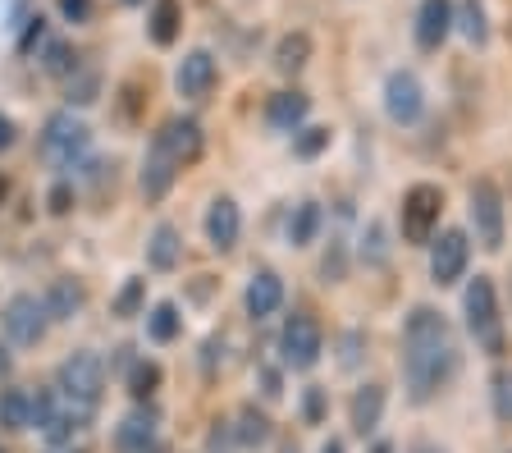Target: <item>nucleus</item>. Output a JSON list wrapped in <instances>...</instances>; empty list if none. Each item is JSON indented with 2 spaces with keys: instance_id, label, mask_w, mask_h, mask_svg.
Returning a JSON list of instances; mask_svg holds the SVG:
<instances>
[{
  "instance_id": "20e7f679",
  "label": "nucleus",
  "mask_w": 512,
  "mask_h": 453,
  "mask_svg": "<svg viewBox=\"0 0 512 453\" xmlns=\"http://www.w3.org/2000/svg\"><path fill=\"white\" fill-rule=\"evenodd\" d=\"M101 389H106V362L96 353H74L60 362V394L64 399L96 408L101 403Z\"/></svg>"
},
{
  "instance_id": "4c0bfd02",
  "label": "nucleus",
  "mask_w": 512,
  "mask_h": 453,
  "mask_svg": "<svg viewBox=\"0 0 512 453\" xmlns=\"http://www.w3.org/2000/svg\"><path fill=\"white\" fill-rule=\"evenodd\" d=\"M307 417H311V421L320 417V389H311V394H307Z\"/></svg>"
},
{
  "instance_id": "a19ab883",
  "label": "nucleus",
  "mask_w": 512,
  "mask_h": 453,
  "mask_svg": "<svg viewBox=\"0 0 512 453\" xmlns=\"http://www.w3.org/2000/svg\"><path fill=\"white\" fill-rule=\"evenodd\" d=\"M0 376H10V357L0 353Z\"/></svg>"
},
{
  "instance_id": "9b49d317",
  "label": "nucleus",
  "mask_w": 512,
  "mask_h": 453,
  "mask_svg": "<svg viewBox=\"0 0 512 453\" xmlns=\"http://www.w3.org/2000/svg\"><path fill=\"white\" fill-rule=\"evenodd\" d=\"M467 257H471V243L462 229H444L435 238V252H430V275L435 284H458L462 270H467Z\"/></svg>"
},
{
  "instance_id": "79ce46f5",
  "label": "nucleus",
  "mask_w": 512,
  "mask_h": 453,
  "mask_svg": "<svg viewBox=\"0 0 512 453\" xmlns=\"http://www.w3.org/2000/svg\"><path fill=\"white\" fill-rule=\"evenodd\" d=\"M371 453H394V444H375V449Z\"/></svg>"
},
{
  "instance_id": "ea45409f",
  "label": "nucleus",
  "mask_w": 512,
  "mask_h": 453,
  "mask_svg": "<svg viewBox=\"0 0 512 453\" xmlns=\"http://www.w3.org/2000/svg\"><path fill=\"white\" fill-rule=\"evenodd\" d=\"M320 453H343V444H339V440H330V444H325V449H320Z\"/></svg>"
},
{
  "instance_id": "6ab92c4d",
  "label": "nucleus",
  "mask_w": 512,
  "mask_h": 453,
  "mask_svg": "<svg viewBox=\"0 0 512 453\" xmlns=\"http://www.w3.org/2000/svg\"><path fill=\"white\" fill-rule=\"evenodd\" d=\"M179 252H183V243H179V229L174 225H156V234H151V243H147V261L156 270H174L179 266Z\"/></svg>"
},
{
  "instance_id": "dca6fc26",
  "label": "nucleus",
  "mask_w": 512,
  "mask_h": 453,
  "mask_svg": "<svg viewBox=\"0 0 512 453\" xmlns=\"http://www.w3.org/2000/svg\"><path fill=\"white\" fill-rule=\"evenodd\" d=\"M279 302H284V280H279L275 270H256L252 284H247V312L256 321H266V316L279 312Z\"/></svg>"
},
{
  "instance_id": "c85d7f7f",
  "label": "nucleus",
  "mask_w": 512,
  "mask_h": 453,
  "mask_svg": "<svg viewBox=\"0 0 512 453\" xmlns=\"http://www.w3.org/2000/svg\"><path fill=\"white\" fill-rule=\"evenodd\" d=\"M156 385H160V367H156V362H138V367H133V376H128V394H133V399H151V394H156Z\"/></svg>"
},
{
  "instance_id": "473e14b6",
  "label": "nucleus",
  "mask_w": 512,
  "mask_h": 453,
  "mask_svg": "<svg viewBox=\"0 0 512 453\" xmlns=\"http://www.w3.org/2000/svg\"><path fill=\"white\" fill-rule=\"evenodd\" d=\"M60 14L69 23H87L96 14V5H92V0H60Z\"/></svg>"
},
{
  "instance_id": "2eb2a0df",
  "label": "nucleus",
  "mask_w": 512,
  "mask_h": 453,
  "mask_svg": "<svg viewBox=\"0 0 512 453\" xmlns=\"http://www.w3.org/2000/svg\"><path fill=\"white\" fill-rule=\"evenodd\" d=\"M115 449L119 453H147V449H156V412H147V408L128 412V417L119 421V431H115Z\"/></svg>"
},
{
  "instance_id": "ddd939ff",
  "label": "nucleus",
  "mask_w": 512,
  "mask_h": 453,
  "mask_svg": "<svg viewBox=\"0 0 512 453\" xmlns=\"http://www.w3.org/2000/svg\"><path fill=\"white\" fill-rule=\"evenodd\" d=\"M448 28H453V0H421V14H416V46H421V51H439Z\"/></svg>"
},
{
  "instance_id": "bb28decb",
  "label": "nucleus",
  "mask_w": 512,
  "mask_h": 453,
  "mask_svg": "<svg viewBox=\"0 0 512 453\" xmlns=\"http://www.w3.org/2000/svg\"><path fill=\"white\" fill-rule=\"evenodd\" d=\"M42 69H46V74H55V78L74 74V69H78L74 46H69V42H51V46H46V55H42Z\"/></svg>"
},
{
  "instance_id": "c9c22d12",
  "label": "nucleus",
  "mask_w": 512,
  "mask_h": 453,
  "mask_svg": "<svg viewBox=\"0 0 512 453\" xmlns=\"http://www.w3.org/2000/svg\"><path fill=\"white\" fill-rule=\"evenodd\" d=\"M51 211H69V188H55L51 193Z\"/></svg>"
},
{
  "instance_id": "5701e85b",
  "label": "nucleus",
  "mask_w": 512,
  "mask_h": 453,
  "mask_svg": "<svg viewBox=\"0 0 512 453\" xmlns=\"http://www.w3.org/2000/svg\"><path fill=\"white\" fill-rule=\"evenodd\" d=\"M28 421H32V394L28 389H5V394H0V426L23 431Z\"/></svg>"
},
{
  "instance_id": "72a5a7b5",
  "label": "nucleus",
  "mask_w": 512,
  "mask_h": 453,
  "mask_svg": "<svg viewBox=\"0 0 512 453\" xmlns=\"http://www.w3.org/2000/svg\"><path fill=\"white\" fill-rule=\"evenodd\" d=\"M96 74H83L78 83H69V101H78V106H87V101H96Z\"/></svg>"
},
{
  "instance_id": "423d86ee",
  "label": "nucleus",
  "mask_w": 512,
  "mask_h": 453,
  "mask_svg": "<svg viewBox=\"0 0 512 453\" xmlns=\"http://www.w3.org/2000/svg\"><path fill=\"white\" fill-rule=\"evenodd\" d=\"M471 225H476V243L485 252L503 248V193L494 179H476L471 184Z\"/></svg>"
},
{
  "instance_id": "58836bf2",
  "label": "nucleus",
  "mask_w": 512,
  "mask_h": 453,
  "mask_svg": "<svg viewBox=\"0 0 512 453\" xmlns=\"http://www.w3.org/2000/svg\"><path fill=\"white\" fill-rule=\"evenodd\" d=\"M407 453H444V449H439V444H430V440H416Z\"/></svg>"
},
{
  "instance_id": "a211bd4d",
  "label": "nucleus",
  "mask_w": 512,
  "mask_h": 453,
  "mask_svg": "<svg viewBox=\"0 0 512 453\" xmlns=\"http://www.w3.org/2000/svg\"><path fill=\"white\" fill-rule=\"evenodd\" d=\"M380 412H384V389L380 385H362L357 399H352V431L366 435L380 426Z\"/></svg>"
},
{
  "instance_id": "f8f14e48",
  "label": "nucleus",
  "mask_w": 512,
  "mask_h": 453,
  "mask_svg": "<svg viewBox=\"0 0 512 453\" xmlns=\"http://www.w3.org/2000/svg\"><path fill=\"white\" fill-rule=\"evenodd\" d=\"M174 87H179V97L188 101H206L215 87V60L211 51H192L179 60V74H174Z\"/></svg>"
},
{
  "instance_id": "2f4dec72",
  "label": "nucleus",
  "mask_w": 512,
  "mask_h": 453,
  "mask_svg": "<svg viewBox=\"0 0 512 453\" xmlns=\"http://www.w3.org/2000/svg\"><path fill=\"white\" fill-rule=\"evenodd\" d=\"M42 37H46V19H42V14H37V19H28V28H23V37H19V51H23V55H32V51H37V42H42Z\"/></svg>"
},
{
  "instance_id": "7c9ffc66",
  "label": "nucleus",
  "mask_w": 512,
  "mask_h": 453,
  "mask_svg": "<svg viewBox=\"0 0 512 453\" xmlns=\"http://www.w3.org/2000/svg\"><path fill=\"white\" fill-rule=\"evenodd\" d=\"M325 147H330V129H302V138H298V156H302V161L320 156Z\"/></svg>"
},
{
  "instance_id": "f03ea898",
  "label": "nucleus",
  "mask_w": 512,
  "mask_h": 453,
  "mask_svg": "<svg viewBox=\"0 0 512 453\" xmlns=\"http://www.w3.org/2000/svg\"><path fill=\"white\" fill-rule=\"evenodd\" d=\"M202 156V124L197 119H170L165 129L151 138L147 151V170H142V193L156 197L170 193V184L179 179V170H188Z\"/></svg>"
},
{
  "instance_id": "6e6552de",
  "label": "nucleus",
  "mask_w": 512,
  "mask_h": 453,
  "mask_svg": "<svg viewBox=\"0 0 512 453\" xmlns=\"http://www.w3.org/2000/svg\"><path fill=\"white\" fill-rule=\"evenodd\" d=\"M320 325L311 321L307 312H293L284 321V335H279V353H284V362L293 371H307V367H316L320 362Z\"/></svg>"
},
{
  "instance_id": "39448f33",
  "label": "nucleus",
  "mask_w": 512,
  "mask_h": 453,
  "mask_svg": "<svg viewBox=\"0 0 512 453\" xmlns=\"http://www.w3.org/2000/svg\"><path fill=\"white\" fill-rule=\"evenodd\" d=\"M87 142H92V133H87L83 119H74L69 110H60V115L46 119V133H42V156L51 165H60V170H69V165L78 161L87 151Z\"/></svg>"
},
{
  "instance_id": "b1692460",
  "label": "nucleus",
  "mask_w": 512,
  "mask_h": 453,
  "mask_svg": "<svg viewBox=\"0 0 512 453\" xmlns=\"http://www.w3.org/2000/svg\"><path fill=\"white\" fill-rule=\"evenodd\" d=\"M458 28L467 42L485 46V37H490V28H485V10H480V0H462L458 5Z\"/></svg>"
},
{
  "instance_id": "1a4fd4ad",
  "label": "nucleus",
  "mask_w": 512,
  "mask_h": 453,
  "mask_svg": "<svg viewBox=\"0 0 512 453\" xmlns=\"http://www.w3.org/2000/svg\"><path fill=\"white\" fill-rule=\"evenodd\" d=\"M5 335L14 339V344H37V339L46 335V321H51V312H46V302L42 298H32V293H19V298L5 302Z\"/></svg>"
},
{
  "instance_id": "412c9836",
  "label": "nucleus",
  "mask_w": 512,
  "mask_h": 453,
  "mask_svg": "<svg viewBox=\"0 0 512 453\" xmlns=\"http://www.w3.org/2000/svg\"><path fill=\"white\" fill-rule=\"evenodd\" d=\"M42 302H46V312H51V321H69V316L83 307V289H78L74 280H55Z\"/></svg>"
},
{
  "instance_id": "4be33fe9",
  "label": "nucleus",
  "mask_w": 512,
  "mask_h": 453,
  "mask_svg": "<svg viewBox=\"0 0 512 453\" xmlns=\"http://www.w3.org/2000/svg\"><path fill=\"white\" fill-rule=\"evenodd\" d=\"M307 60H311V37L307 33H288L284 42L275 46V69L279 74H298Z\"/></svg>"
},
{
  "instance_id": "9d476101",
  "label": "nucleus",
  "mask_w": 512,
  "mask_h": 453,
  "mask_svg": "<svg viewBox=\"0 0 512 453\" xmlns=\"http://www.w3.org/2000/svg\"><path fill=\"white\" fill-rule=\"evenodd\" d=\"M384 110H389V119H394V124H416V119H421V110H426L421 78L407 74V69L389 74V83H384Z\"/></svg>"
},
{
  "instance_id": "e433bc0d",
  "label": "nucleus",
  "mask_w": 512,
  "mask_h": 453,
  "mask_svg": "<svg viewBox=\"0 0 512 453\" xmlns=\"http://www.w3.org/2000/svg\"><path fill=\"white\" fill-rule=\"evenodd\" d=\"M10 142H14V124H10V119H5V115H0V151L10 147Z\"/></svg>"
},
{
  "instance_id": "7ed1b4c3",
  "label": "nucleus",
  "mask_w": 512,
  "mask_h": 453,
  "mask_svg": "<svg viewBox=\"0 0 512 453\" xmlns=\"http://www.w3.org/2000/svg\"><path fill=\"white\" fill-rule=\"evenodd\" d=\"M462 307H467L471 339H476V344L485 348L490 357H499L503 353V316H499V298H494V280H490V275H476V280L467 284Z\"/></svg>"
},
{
  "instance_id": "a878e982",
  "label": "nucleus",
  "mask_w": 512,
  "mask_h": 453,
  "mask_svg": "<svg viewBox=\"0 0 512 453\" xmlns=\"http://www.w3.org/2000/svg\"><path fill=\"white\" fill-rule=\"evenodd\" d=\"M266 440H270V421L256 408H243V417H238V444L256 449V444H266Z\"/></svg>"
},
{
  "instance_id": "4468645a",
  "label": "nucleus",
  "mask_w": 512,
  "mask_h": 453,
  "mask_svg": "<svg viewBox=\"0 0 512 453\" xmlns=\"http://www.w3.org/2000/svg\"><path fill=\"white\" fill-rule=\"evenodd\" d=\"M243 234V216H238L234 197H215L211 202V216H206V238H211V248L229 252Z\"/></svg>"
},
{
  "instance_id": "f3484780",
  "label": "nucleus",
  "mask_w": 512,
  "mask_h": 453,
  "mask_svg": "<svg viewBox=\"0 0 512 453\" xmlns=\"http://www.w3.org/2000/svg\"><path fill=\"white\" fill-rule=\"evenodd\" d=\"M307 110H311V101L302 97V92H275L270 97V106H266V119H270V129H298L302 119H307Z\"/></svg>"
},
{
  "instance_id": "393cba45",
  "label": "nucleus",
  "mask_w": 512,
  "mask_h": 453,
  "mask_svg": "<svg viewBox=\"0 0 512 453\" xmlns=\"http://www.w3.org/2000/svg\"><path fill=\"white\" fill-rule=\"evenodd\" d=\"M320 229V206L316 202H302L298 216H293V225H288V238H293V248H307L311 238H316Z\"/></svg>"
},
{
  "instance_id": "c756f323",
  "label": "nucleus",
  "mask_w": 512,
  "mask_h": 453,
  "mask_svg": "<svg viewBox=\"0 0 512 453\" xmlns=\"http://www.w3.org/2000/svg\"><path fill=\"white\" fill-rule=\"evenodd\" d=\"M142 298H147V280H128L115 298V316H138Z\"/></svg>"
},
{
  "instance_id": "f704fd0d",
  "label": "nucleus",
  "mask_w": 512,
  "mask_h": 453,
  "mask_svg": "<svg viewBox=\"0 0 512 453\" xmlns=\"http://www.w3.org/2000/svg\"><path fill=\"white\" fill-rule=\"evenodd\" d=\"M211 453H229V426L211 431Z\"/></svg>"
},
{
  "instance_id": "cd10ccee",
  "label": "nucleus",
  "mask_w": 512,
  "mask_h": 453,
  "mask_svg": "<svg viewBox=\"0 0 512 453\" xmlns=\"http://www.w3.org/2000/svg\"><path fill=\"white\" fill-rule=\"evenodd\" d=\"M147 330H151V339H156V344H170V339L179 335V312H174V302H160L156 312H151Z\"/></svg>"
},
{
  "instance_id": "0eeeda50",
  "label": "nucleus",
  "mask_w": 512,
  "mask_h": 453,
  "mask_svg": "<svg viewBox=\"0 0 512 453\" xmlns=\"http://www.w3.org/2000/svg\"><path fill=\"white\" fill-rule=\"evenodd\" d=\"M439 211H444V193L435 184H416L403 197V238L407 243H430L439 225Z\"/></svg>"
},
{
  "instance_id": "f257e3e1",
  "label": "nucleus",
  "mask_w": 512,
  "mask_h": 453,
  "mask_svg": "<svg viewBox=\"0 0 512 453\" xmlns=\"http://www.w3.org/2000/svg\"><path fill=\"white\" fill-rule=\"evenodd\" d=\"M453 371H458V344H453L448 321L439 312H430V307H416L403 330V376L412 399L416 403L435 399L439 389L453 380Z\"/></svg>"
},
{
  "instance_id": "aec40b11",
  "label": "nucleus",
  "mask_w": 512,
  "mask_h": 453,
  "mask_svg": "<svg viewBox=\"0 0 512 453\" xmlns=\"http://www.w3.org/2000/svg\"><path fill=\"white\" fill-rule=\"evenodd\" d=\"M179 23H183V5H179V0H156V10H151V42L170 46L174 37H179Z\"/></svg>"
}]
</instances>
